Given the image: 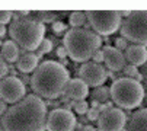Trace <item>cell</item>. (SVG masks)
Segmentation results:
<instances>
[{
    "instance_id": "obj_1",
    "label": "cell",
    "mask_w": 147,
    "mask_h": 131,
    "mask_svg": "<svg viewBox=\"0 0 147 131\" xmlns=\"http://www.w3.org/2000/svg\"><path fill=\"white\" fill-rule=\"evenodd\" d=\"M47 105L36 95H26L7 108L0 120L3 131H45Z\"/></svg>"
},
{
    "instance_id": "obj_2",
    "label": "cell",
    "mask_w": 147,
    "mask_h": 131,
    "mask_svg": "<svg viewBox=\"0 0 147 131\" xmlns=\"http://www.w3.org/2000/svg\"><path fill=\"white\" fill-rule=\"evenodd\" d=\"M70 82L69 70L58 61L47 60L41 63L31 77V87L41 99H57L64 95V90Z\"/></svg>"
},
{
    "instance_id": "obj_3",
    "label": "cell",
    "mask_w": 147,
    "mask_h": 131,
    "mask_svg": "<svg viewBox=\"0 0 147 131\" xmlns=\"http://www.w3.org/2000/svg\"><path fill=\"white\" fill-rule=\"evenodd\" d=\"M63 45L67 50L69 57L76 63H88L93 54L100 50L102 38L92 29L71 28L63 38Z\"/></svg>"
},
{
    "instance_id": "obj_4",
    "label": "cell",
    "mask_w": 147,
    "mask_h": 131,
    "mask_svg": "<svg viewBox=\"0 0 147 131\" xmlns=\"http://www.w3.org/2000/svg\"><path fill=\"white\" fill-rule=\"evenodd\" d=\"M9 35L16 45L32 53L38 50L41 41L45 35V26L39 19H34L29 16L18 18L9 26Z\"/></svg>"
},
{
    "instance_id": "obj_5",
    "label": "cell",
    "mask_w": 147,
    "mask_h": 131,
    "mask_svg": "<svg viewBox=\"0 0 147 131\" xmlns=\"http://www.w3.org/2000/svg\"><path fill=\"white\" fill-rule=\"evenodd\" d=\"M111 99L121 109H134L144 99V87L140 82L121 77L111 84Z\"/></svg>"
},
{
    "instance_id": "obj_6",
    "label": "cell",
    "mask_w": 147,
    "mask_h": 131,
    "mask_svg": "<svg viewBox=\"0 0 147 131\" xmlns=\"http://www.w3.org/2000/svg\"><path fill=\"white\" fill-rule=\"evenodd\" d=\"M119 29L128 42L147 47V10H131L122 19Z\"/></svg>"
},
{
    "instance_id": "obj_7",
    "label": "cell",
    "mask_w": 147,
    "mask_h": 131,
    "mask_svg": "<svg viewBox=\"0 0 147 131\" xmlns=\"http://www.w3.org/2000/svg\"><path fill=\"white\" fill-rule=\"evenodd\" d=\"M88 22L98 35H112L121 28V13L118 10H88Z\"/></svg>"
},
{
    "instance_id": "obj_8",
    "label": "cell",
    "mask_w": 147,
    "mask_h": 131,
    "mask_svg": "<svg viewBox=\"0 0 147 131\" xmlns=\"http://www.w3.org/2000/svg\"><path fill=\"white\" fill-rule=\"evenodd\" d=\"M26 96L25 83L16 76H6L0 80V98L6 103H18Z\"/></svg>"
},
{
    "instance_id": "obj_9",
    "label": "cell",
    "mask_w": 147,
    "mask_h": 131,
    "mask_svg": "<svg viewBox=\"0 0 147 131\" xmlns=\"http://www.w3.org/2000/svg\"><path fill=\"white\" fill-rule=\"evenodd\" d=\"M76 117L67 108H55L47 115V131H74Z\"/></svg>"
},
{
    "instance_id": "obj_10",
    "label": "cell",
    "mask_w": 147,
    "mask_h": 131,
    "mask_svg": "<svg viewBox=\"0 0 147 131\" xmlns=\"http://www.w3.org/2000/svg\"><path fill=\"white\" fill-rule=\"evenodd\" d=\"M127 115L121 108H109L102 111L98 118V131H125Z\"/></svg>"
},
{
    "instance_id": "obj_11",
    "label": "cell",
    "mask_w": 147,
    "mask_h": 131,
    "mask_svg": "<svg viewBox=\"0 0 147 131\" xmlns=\"http://www.w3.org/2000/svg\"><path fill=\"white\" fill-rule=\"evenodd\" d=\"M79 74H80L79 79H82L88 86H92L93 89L99 87V86H103V83L108 79L107 69L102 64H98L93 61H88L85 64H82Z\"/></svg>"
},
{
    "instance_id": "obj_12",
    "label": "cell",
    "mask_w": 147,
    "mask_h": 131,
    "mask_svg": "<svg viewBox=\"0 0 147 131\" xmlns=\"http://www.w3.org/2000/svg\"><path fill=\"white\" fill-rule=\"evenodd\" d=\"M102 51H103V63L107 66V69H109L112 72L124 70V67L127 66V60H125V55L122 51H119L111 45H107Z\"/></svg>"
},
{
    "instance_id": "obj_13",
    "label": "cell",
    "mask_w": 147,
    "mask_h": 131,
    "mask_svg": "<svg viewBox=\"0 0 147 131\" xmlns=\"http://www.w3.org/2000/svg\"><path fill=\"white\" fill-rule=\"evenodd\" d=\"M64 95L67 99L77 102V101H86V98L89 96V86L83 82L82 79H70Z\"/></svg>"
},
{
    "instance_id": "obj_14",
    "label": "cell",
    "mask_w": 147,
    "mask_h": 131,
    "mask_svg": "<svg viewBox=\"0 0 147 131\" xmlns=\"http://www.w3.org/2000/svg\"><path fill=\"white\" fill-rule=\"evenodd\" d=\"M124 55H125V60L128 61V64L134 66V67H143L147 63V47L130 44L128 48L125 50Z\"/></svg>"
},
{
    "instance_id": "obj_15",
    "label": "cell",
    "mask_w": 147,
    "mask_h": 131,
    "mask_svg": "<svg viewBox=\"0 0 147 131\" xmlns=\"http://www.w3.org/2000/svg\"><path fill=\"white\" fill-rule=\"evenodd\" d=\"M39 66V57L35 53H25L19 57V60L16 61V67L20 73H34L36 70V67Z\"/></svg>"
},
{
    "instance_id": "obj_16",
    "label": "cell",
    "mask_w": 147,
    "mask_h": 131,
    "mask_svg": "<svg viewBox=\"0 0 147 131\" xmlns=\"http://www.w3.org/2000/svg\"><path fill=\"white\" fill-rule=\"evenodd\" d=\"M125 131H147V108L138 109L130 117Z\"/></svg>"
},
{
    "instance_id": "obj_17",
    "label": "cell",
    "mask_w": 147,
    "mask_h": 131,
    "mask_svg": "<svg viewBox=\"0 0 147 131\" xmlns=\"http://www.w3.org/2000/svg\"><path fill=\"white\" fill-rule=\"evenodd\" d=\"M0 54L5 58V61L7 63H16L19 60V47L16 45V42L6 41L5 44H2V48H0Z\"/></svg>"
},
{
    "instance_id": "obj_18",
    "label": "cell",
    "mask_w": 147,
    "mask_h": 131,
    "mask_svg": "<svg viewBox=\"0 0 147 131\" xmlns=\"http://www.w3.org/2000/svg\"><path fill=\"white\" fill-rule=\"evenodd\" d=\"M86 12H80V10H76V12H71L70 16H69V24L71 25V28H83V25L86 24Z\"/></svg>"
},
{
    "instance_id": "obj_19",
    "label": "cell",
    "mask_w": 147,
    "mask_h": 131,
    "mask_svg": "<svg viewBox=\"0 0 147 131\" xmlns=\"http://www.w3.org/2000/svg\"><path fill=\"white\" fill-rule=\"evenodd\" d=\"M92 96H93V101H96L99 103H105V102H108V99L111 96V90L107 86H99V87L93 89Z\"/></svg>"
},
{
    "instance_id": "obj_20",
    "label": "cell",
    "mask_w": 147,
    "mask_h": 131,
    "mask_svg": "<svg viewBox=\"0 0 147 131\" xmlns=\"http://www.w3.org/2000/svg\"><path fill=\"white\" fill-rule=\"evenodd\" d=\"M124 74H125V77H128V79H133V80H137V82H140L141 83V73H140V70H138V67H134V66H131V64H127L124 67Z\"/></svg>"
},
{
    "instance_id": "obj_21",
    "label": "cell",
    "mask_w": 147,
    "mask_h": 131,
    "mask_svg": "<svg viewBox=\"0 0 147 131\" xmlns=\"http://www.w3.org/2000/svg\"><path fill=\"white\" fill-rule=\"evenodd\" d=\"M51 50H53V42H51L50 39L44 38L42 41H41L39 47H38V57H41V55H44V54L51 53Z\"/></svg>"
},
{
    "instance_id": "obj_22",
    "label": "cell",
    "mask_w": 147,
    "mask_h": 131,
    "mask_svg": "<svg viewBox=\"0 0 147 131\" xmlns=\"http://www.w3.org/2000/svg\"><path fill=\"white\" fill-rule=\"evenodd\" d=\"M73 108H74V112L79 114V115H83L89 111V103L86 101H77V102H73Z\"/></svg>"
},
{
    "instance_id": "obj_23",
    "label": "cell",
    "mask_w": 147,
    "mask_h": 131,
    "mask_svg": "<svg viewBox=\"0 0 147 131\" xmlns=\"http://www.w3.org/2000/svg\"><path fill=\"white\" fill-rule=\"evenodd\" d=\"M55 53H57V57L61 60V64L66 67V64H67V55H69V54H67V50L64 48V45H60Z\"/></svg>"
},
{
    "instance_id": "obj_24",
    "label": "cell",
    "mask_w": 147,
    "mask_h": 131,
    "mask_svg": "<svg viewBox=\"0 0 147 131\" xmlns=\"http://www.w3.org/2000/svg\"><path fill=\"white\" fill-rule=\"evenodd\" d=\"M128 45H130V42L125 39V38H122V36H119V38L115 39V48L119 50V51H125V50L128 48Z\"/></svg>"
},
{
    "instance_id": "obj_25",
    "label": "cell",
    "mask_w": 147,
    "mask_h": 131,
    "mask_svg": "<svg viewBox=\"0 0 147 131\" xmlns=\"http://www.w3.org/2000/svg\"><path fill=\"white\" fill-rule=\"evenodd\" d=\"M12 16H13V12H10V10H0V25L9 24Z\"/></svg>"
},
{
    "instance_id": "obj_26",
    "label": "cell",
    "mask_w": 147,
    "mask_h": 131,
    "mask_svg": "<svg viewBox=\"0 0 147 131\" xmlns=\"http://www.w3.org/2000/svg\"><path fill=\"white\" fill-rule=\"evenodd\" d=\"M51 28H53V31H54L55 34H60V32H63V31L67 29V25H66L63 20H55V22H53Z\"/></svg>"
},
{
    "instance_id": "obj_27",
    "label": "cell",
    "mask_w": 147,
    "mask_h": 131,
    "mask_svg": "<svg viewBox=\"0 0 147 131\" xmlns=\"http://www.w3.org/2000/svg\"><path fill=\"white\" fill-rule=\"evenodd\" d=\"M6 74H7V63L5 61L2 54H0V80L3 77H6Z\"/></svg>"
},
{
    "instance_id": "obj_28",
    "label": "cell",
    "mask_w": 147,
    "mask_h": 131,
    "mask_svg": "<svg viewBox=\"0 0 147 131\" xmlns=\"http://www.w3.org/2000/svg\"><path fill=\"white\" fill-rule=\"evenodd\" d=\"M38 18L44 24V20H53L54 19V13L53 12H38Z\"/></svg>"
},
{
    "instance_id": "obj_29",
    "label": "cell",
    "mask_w": 147,
    "mask_h": 131,
    "mask_svg": "<svg viewBox=\"0 0 147 131\" xmlns=\"http://www.w3.org/2000/svg\"><path fill=\"white\" fill-rule=\"evenodd\" d=\"M86 115H88V120H90V121H98V118H99L100 112L98 111V109L89 108V111L86 112Z\"/></svg>"
},
{
    "instance_id": "obj_30",
    "label": "cell",
    "mask_w": 147,
    "mask_h": 131,
    "mask_svg": "<svg viewBox=\"0 0 147 131\" xmlns=\"http://www.w3.org/2000/svg\"><path fill=\"white\" fill-rule=\"evenodd\" d=\"M140 73H141V84H143V87L147 90V63L141 67V70H140Z\"/></svg>"
},
{
    "instance_id": "obj_31",
    "label": "cell",
    "mask_w": 147,
    "mask_h": 131,
    "mask_svg": "<svg viewBox=\"0 0 147 131\" xmlns=\"http://www.w3.org/2000/svg\"><path fill=\"white\" fill-rule=\"evenodd\" d=\"M92 60H93V63H98V64L103 63V51H102V50H98V51L93 54Z\"/></svg>"
},
{
    "instance_id": "obj_32",
    "label": "cell",
    "mask_w": 147,
    "mask_h": 131,
    "mask_svg": "<svg viewBox=\"0 0 147 131\" xmlns=\"http://www.w3.org/2000/svg\"><path fill=\"white\" fill-rule=\"evenodd\" d=\"M7 108H9V106H7V103H6L2 98H0V115H2V117H3V115H5V112L7 111Z\"/></svg>"
},
{
    "instance_id": "obj_33",
    "label": "cell",
    "mask_w": 147,
    "mask_h": 131,
    "mask_svg": "<svg viewBox=\"0 0 147 131\" xmlns=\"http://www.w3.org/2000/svg\"><path fill=\"white\" fill-rule=\"evenodd\" d=\"M82 131H98V128H95L93 125H85L82 127Z\"/></svg>"
},
{
    "instance_id": "obj_34",
    "label": "cell",
    "mask_w": 147,
    "mask_h": 131,
    "mask_svg": "<svg viewBox=\"0 0 147 131\" xmlns=\"http://www.w3.org/2000/svg\"><path fill=\"white\" fill-rule=\"evenodd\" d=\"M5 34H6V26L0 25V36H5Z\"/></svg>"
},
{
    "instance_id": "obj_35",
    "label": "cell",
    "mask_w": 147,
    "mask_h": 131,
    "mask_svg": "<svg viewBox=\"0 0 147 131\" xmlns=\"http://www.w3.org/2000/svg\"><path fill=\"white\" fill-rule=\"evenodd\" d=\"M0 131H3V128H2V124H0Z\"/></svg>"
},
{
    "instance_id": "obj_36",
    "label": "cell",
    "mask_w": 147,
    "mask_h": 131,
    "mask_svg": "<svg viewBox=\"0 0 147 131\" xmlns=\"http://www.w3.org/2000/svg\"><path fill=\"white\" fill-rule=\"evenodd\" d=\"M0 47H2V44H0Z\"/></svg>"
},
{
    "instance_id": "obj_37",
    "label": "cell",
    "mask_w": 147,
    "mask_h": 131,
    "mask_svg": "<svg viewBox=\"0 0 147 131\" xmlns=\"http://www.w3.org/2000/svg\"><path fill=\"white\" fill-rule=\"evenodd\" d=\"M74 131H76V130H74Z\"/></svg>"
}]
</instances>
